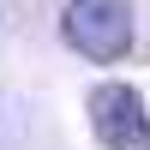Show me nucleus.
<instances>
[{
  "mask_svg": "<svg viewBox=\"0 0 150 150\" xmlns=\"http://www.w3.org/2000/svg\"><path fill=\"white\" fill-rule=\"evenodd\" d=\"M60 36H66L84 60H102V66H108V60H126L132 36H138L132 0H66Z\"/></svg>",
  "mask_w": 150,
  "mask_h": 150,
  "instance_id": "obj_1",
  "label": "nucleus"
},
{
  "mask_svg": "<svg viewBox=\"0 0 150 150\" xmlns=\"http://www.w3.org/2000/svg\"><path fill=\"white\" fill-rule=\"evenodd\" d=\"M90 132L108 150H150V108L132 84H96L90 90Z\"/></svg>",
  "mask_w": 150,
  "mask_h": 150,
  "instance_id": "obj_2",
  "label": "nucleus"
}]
</instances>
